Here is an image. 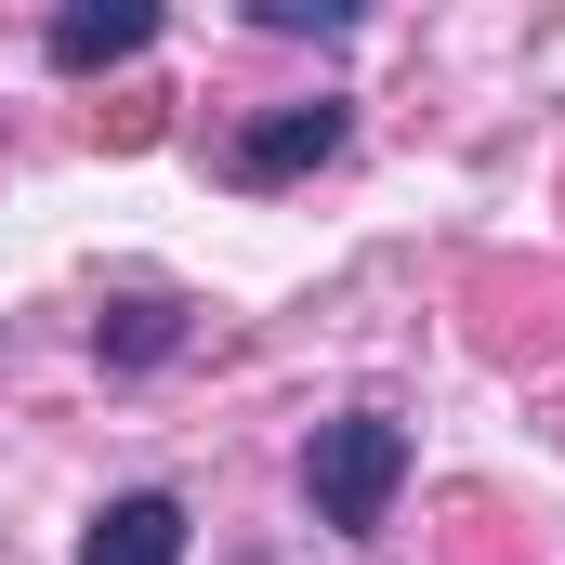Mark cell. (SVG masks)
Segmentation results:
<instances>
[{"label":"cell","mask_w":565,"mask_h":565,"mask_svg":"<svg viewBox=\"0 0 565 565\" xmlns=\"http://www.w3.org/2000/svg\"><path fill=\"white\" fill-rule=\"evenodd\" d=\"M264 26H289V40H302V26H316V40H342V26H355V0H264Z\"/></svg>","instance_id":"8992f818"},{"label":"cell","mask_w":565,"mask_h":565,"mask_svg":"<svg viewBox=\"0 0 565 565\" xmlns=\"http://www.w3.org/2000/svg\"><path fill=\"white\" fill-rule=\"evenodd\" d=\"M79 565H184V500L171 487H132L79 526Z\"/></svg>","instance_id":"3957f363"},{"label":"cell","mask_w":565,"mask_h":565,"mask_svg":"<svg viewBox=\"0 0 565 565\" xmlns=\"http://www.w3.org/2000/svg\"><path fill=\"white\" fill-rule=\"evenodd\" d=\"M302 487H316V526L369 540V526L395 513V487H408V422H382V408L316 422V447H302Z\"/></svg>","instance_id":"6da1fadb"},{"label":"cell","mask_w":565,"mask_h":565,"mask_svg":"<svg viewBox=\"0 0 565 565\" xmlns=\"http://www.w3.org/2000/svg\"><path fill=\"white\" fill-rule=\"evenodd\" d=\"M316 158H342V106L316 93V106H264L250 132H237V184H289V171H316Z\"/></svg>","instance_id":"7a4b0ae2"},{"label":"cell","mask_w":565,"mask_h":565,"mask_svg":"<svg viewBox=\"0 0 565 565\" xmlns=\"http://www.w3.org/2000/svg\"><path fill=\"white\" fill-rule=\"evenodd\" d=\"M171 342H184V316H171V302H119V316H106V355H119V369H158Z\"/></svg>","instance_id":"5b68a950"},{"label":"cell","mask_w":565,"mask_h":565,"mask_svg":"<svg viewBox=\"0 0 565 565\" xmlns=\"http://www.w3.org/2000/svg\"><path fill=\"white\" fill-rule=\"evenodd\" d=\"M145 40H158V0H66L40 53H53L66 79H93V66H119V53H145Z\"/></svg>","instance_id":"277c9868"}]
</instances>
